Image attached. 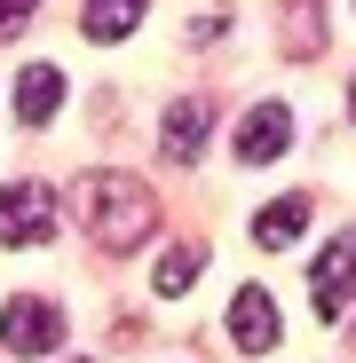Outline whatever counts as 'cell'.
<instances>
[{"label":"cell","mask_w":356,"mask_h":363,"mask_svg":"<svg viewBox=\"0 0 356 363\" xmlns=\"http://www.w3.org/2000/svg\"><path fill=\"white\" fill-rule=\"evenodd\" d=\"M72 206H80V229L95 237L103 253H143V237L158 229V206H151V190L135 174H80V190H72Z\"/></svg>","instance_id":"1"},{"label":"cell","mask_w":356,"mask_h":363,"mask_svg":"<svg viewBox=\"0 0 356 363\" xmlns=\"http://www.w3.org/2000/svg\"><path fill=\"white\" fill-rule=\"evenodd\" d=\"M0 340H9V355H55V347H64V308L40 300V292H9Z\"/></svg>","instance_id":"2"},{"label":"cell","mask_w":356,"mask_h":363,"mask_svg":"<svg viewBox=\"0 0 356 363\" xmlns=\"http://www.w3.org/2000/svg\"><path fill=\"white\" fill-rule=\"evenodd\" d=\"M55 237V190L48 182H9L0 190V245H48Z\"/></svg>","instance_id":"3"},{"label":"cell","mask_w":356,"mask_h":363,"mask_svg":"<svg viewBox=\"0 0 356 363\" xmlns=\"http://www.w3.org/2000/svg\"><path fill=\"white\" fill-rule=\"evenodd\" d=\"M309 300H317V316H325V324L348 316V300H356V229H340L333 245L309 261Z\"/></svg>","instance_id":"4"},{"label":"cell","mask_w":356,"mask_h":363,"mask_svg":"<svg viewBox=\"0 0 356 363\" xmlns=\"http://www.w3.org/2000/svg\"><path fill=\"white\" fill-rule=\"evenodd\" d=\"M277 340H285L277 292H269V284H237V292H230V347H237V355H269Z\"/></svg>","instance_id":"5"},{"label":"cell","mask_w":356,"mask_h":363,"mask_svg":"<svg viewBox=\"0 0 356 363\" xmlns=\"http://www.w3.org/2000/svg\"><path fill=\"white\" fill-rule=\"evenodd\" d=\"M206 135H214L206 95L166 103V118H158V158H166V166H198V158H206Z\"/></svg>","instance_id":"6"},{"label":"cell","mask_w":356,"mask_h":363,"mask_svg":"<svg viewBox=\"0 0 356 363\" xmlns=\"http://www.w3.org/2000/svg\"><path fill=\"white\" fill-rule=\"evenodd\" d=\"M285 150H293V111L285 103H254L246 118H237V158H246V166H269Z\"/></svg>","instance_id":"7"},{"label":"cell","mask_w":356,"mask_h":363,"mask_svg":"<svg viewBox=\"0 0 356 363\" xmlns=\"http://www.w3.org/2000/svg\"><path fill=\"white\" fill-rule=\"evenodd\" d=\"M55 103H64V72H55V64L16 72V118H24V127H48V118H55Z\"/></svg>","instance_id":"8"},{"label":"cell","mask_w":356,"mask_h":363,"mask_svg":"<svg viewBox=\"0 0 356 363\" xmlns=\"http://www.w3.org/2000/svg\"><path fill=\"white\" fill-rule=\"evenodd\" d=\"M301 229H309V198H277V206H261V213H254V245H261V253H277V245H293Z\"/></svg>","instance_id":"9"},{"label":"cell","mask_w":356,"mask_h":363,"mask_svg":"<svg viewBox=\"0 0 356 363\" xmlns=\"http://www.w3.org/2000/svg\"><path fill=\"white\" fill-rule=\"evenodd\" d=\"M198 261H206L198 245H166V253H158V269H151V284H158V300H183V292L198 284Z\"/></svg>","instance_id":"10"},{"label":"cell","mask_w":356,"mask_h":363,"mask_svg":"<svg viewBox=\"0 0 356 363\" xmlns=\"http://www.w3.org/2000/svg\"><path fill=\"white\" fill-rule=\"evenodd\" d=\"M135 24H143V9H135V0H95V9L80 16V32H87V40H103V48H111V40H127Z\"/></svg>","instance_id":"11"},{"label":"cell","mask_w":356,"mask_h":363,"mask_svg":"<svg viewBox=\"0 0 356 363\" xmlns=\"http://www.w3.org/2000/svg\"><path fill=\"white\" fill-rule=\"evenodd\" d=\"M285 40H293V48L309 55V48L325 40V16H317V9H293V16H285Z\"/></svg>","instance_id":"12"},{"label":"cell","mask_w":356,"mask_h":363,"mask_svg":"<svg viewBox=\"0 0 356 363\" xmlns=\"http://www.w3.org/2000/svg\"><path fill=\"white\" fill-rule=\"evenodd\" d=\"M32 32V9H16V0H0V40H24Z\"/></svg>","instance_id":"13"},{"label":"cell","mask_w":356,"mask_h":363,"mask_svg":"<svg viewBox=\"0 0 356 363\" xmlns=\"http://www.w3.org/2000/svg\"><path fill=\"white\" fill-rule=\"evenodd\" d=\"M348 355H356V324H348Z\"/></svg>","instance_id":"14"},{"label":"cell","mask_w":356,"mask_h":363,"mask_svg":"<svg viewBox=\"0 0 356 363\" xmlns=\"http://www.w3.org/2000/svg\"><path fill=\"white\" fill-rule=\"evenodd\" d=\"M348 111H356V79H348Z\"/></svg>","instance_id":"15"}]
</instances>
